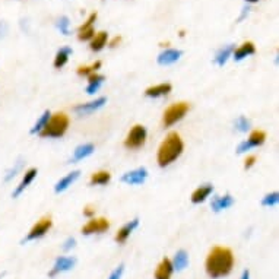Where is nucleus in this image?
Masks as SVG:
<instances>
[{
	"label": "nucleus",
	"mask_w": 279,
	"mask_h": 279,
	"mask_svg": "<svg viewBox=\"0 0 279 279\" xmlns=\"http://www.w3.org/2000/svg\"><path fill=\"white\" fill-rule=\"evenodd\" d=\"M9 33V25L6 21H0V40H3Z\"/></svg>",
	"instance_id": "36"
},
{
	"label": "nucleus",
	"mask_w": 279,
	"mask_h": 279,
	"mask_svg": "<svg viewBox=\"0 0 279 279\" xmlns=\"http://www.w3.org/2000/svg\"><path fill=\"white\" fill-rule=\"evenodd\" d=\"M107 41H108V34L105 31H101L98 34L94 35V38L91 40V50L92 52H101L105 46H107Z\"/></svg>",
	"instance_id": "27"
},
{
	"label": "nucleus",
	"mask_w": 279,
	"mask_h": 279,
	"mask_svg": "<svg viewBox=\"0 0 279 279\" xmlns=\"http://www.w3.org/2000/svg\"><path fill=\"white\" fill-rule=\"evenodd\" d=\"M278 202H279V193L278 192H272L262 199V205L266 208H273L278 205Z\"/></svg>",
	"instance_id": "33"
},
{
	"label": "nucleus",
	"mask_w": 279,
	"mask_h": 279,
	"mask_svg": "<svg viewBox=\"0 0 279 279\" xmlns=\"http://www.w3.org/2000/svg\"><path fill=\"white\" fill-rule=\"evenodd\" d=\"M120 41H122V37H116V38L110 43V47H116Z\"/></svg>",
	"instance_id": "41"
},
{
	"label": "nucleus",
	"mask_w": 279,
	"mask_h": 279,
	"mask_svg": "<svg viewBox=\"0 0 279 279\" xmlns=\"http://www.w3.org/2000/svg\"><path fill=\"white\" fill-rule=\"evenodd\" d=\"M189 111V104L187 103H177L170 105L165 111H164V126L170 127L173 124H175L177 122H180Z\"/></svg>",
	"instance_id": "5"
},
{
	"label": "nucleus",
	"mask_w": 279,
	"mask_h": 279,
	"mask_svg": "<svg viewBox=\"0 0 279 279\" xmlns=\"http://www.w3.org/2000/svg\"><path fill=\"white\" fill-rule=\"evenodd\" d=\"M138 227H139V219H138V218H135V219L129 221L127 224H124V225L119 229V232L116 234L114 240H116L119 244L126 243V240L130 237V234H132V232H133Z\"/></svg>",
	"instance_id": "15"
},
{
	"label": "nucleus",
	"mask_w": 279,
	"mask_h": 279,
	"mask_svg": "<svg viewBox=\"0 0 279 279\" xmlns=\"http://www.w3.org/2000/svg\"><path fill=\"white\" fill-rule=\"evenodd\" d=\"M206 273L212 279L228 276L234 267V254L227 247H213L205 262Z\"/></svg>",
	"instance_id": "1"
},
{
	"label": "nucleus",
	"mask_w": 279,
	"mask_h": 279,
	"mask_svg": "<svg viewBox=\"0 0 279 279\" xmlns=\"http://www.w3.org/2000/svg\"><path fill=\"white\" fill-rule=\"evenodd\" d=\"M97 12L91 14V17L88 18V21L79 28V35L78 38L81 41H88V40H92L94 35H95V30H94V22L97 21Z\"/></svg>",
	"instance_id": "14"
},
{
	"label": "nucleus",
	"mask_w": 279,
	"mask_h": 279,
	"mask_svg": "<svg viewBox=\"0 0 279 279\" xmlns=\"http://www.w3.org/2000/svg\"><path fill=\"white\" fill-rule=\"evenodd\" d=\"M250 14V8L248 6H245V8H243V12H241V17L238 18V21H243L247 15Z\"/></svg>",
	"instance_id": "40"
},
{
	"label": "nucleus",
	"mask_w": 279,
	"mask_h": 279,
	"mask_svg": "<svg viewBox=\"0 0 279 279\" xmlns=\"http://www.w3.org/2000/svg\"><path fill=\"white\" fill-rule=\"evenodd\" d=\"M22 167H24V158H18V161L17 162H14V165L6 171V174H5V177H3V181H11L21 170H22Z\"/></svg>",
	"instance_id": "30"
},
{
	"label": "nucleus",
	"mask_w": 279,
	"mask_h": 279,
	"mask_svg": "<svg viewBox=\"0 0 279 279\" xmlns=\"http://www.w3.org/2000/svg\"><path fill=\"white\" fill-rule=\"evenodd\" d=\"M52 225H53V221H52L50 216H46V218L40 219V221L30 229V232H28L27 237L22 240V243H30V241H34V240H38V238L44 237V235L50 231Z\"/></svg>",
	"instance_id": "6"
},
{
	"label": "nucleus",
	"mask_w": 279,
	"mask_h": 279,
	"mask_svg": "<svg viewBox=\"0 0 279 279\" xmlns=\"http://www.w3.org/2000/svg\"><path fill=\"white\" fill-rule=\"evenodd\" d=\"M2 278H3V273H2V275H0V279H2Z\"/></svg>",
	"instance_id": "44"
},
{
	"label": "nucleus",
	"mask_w": 279,
	"mask_h": 279,
	"mask_svg": "<svg viewBox=\"0 0 279 279\" xmlns=\"http://www.w3.org/2000/svg\"><path fill=\"white\" fill-rule=\"evenodd\" d=\"M244 2H247V3H257L259 0H244Z\"/></svg>",
	"instance_id": "43"
},
{
	"label": "nucleus",
	"mask_w": 279,
	"mask_h": 279,
	"mask_svg": "<svg viewBox=\"0 0 279 279\" xmlns=\"http://www.w3.org/2000/svg\"><path fill=\"white\" fill-rule=\"evenodd\" d=\"M241 279H250V272H248V270H244L243 275H241Z\"/></svg>",
	"instance_id": "42"
},
{
	"label": "nucleus",
	"mask_w": 279,
	"mask_h": 279,
	"mask_svg": "<svg viewBox=\"0 0 279 279\" xmlns=\"http://www.w3.org/2000/svg\"><path fill=\"white\" fill-rule=\"evenodd\" d=\"M234 205V197L231 194H224V196H213L210 202V208L213 212H221Z\"/></svg>",
	"instance_id": "17"
},
{
	"label": "nucleus",
	"mask_w": 279,
	"mask_h": 279,
	"mask_svg": "<svg viewBox=\"0 0 279 279\" xmlns=\"http://www.w3.org/2000/svg\"><path fill=\"white\" fill-rule=\"evenodd\" d=\"M75 244H76V240H75L73 237H69V238L63 243L62 248H63L65 251H69V250H72V248L75 247Z\"/></svg>",
	"instance_id": "37"
},
{
	"label": "nucleus",
	"mask_w": 279,
	"mask_h": 279,
	"mask_svg": "<svg viewBox=\"0 0 279 279\" xmlns=\"http://www.w3.org/2000/svg\"><path fill=\"white\" fill-rule=\"evenodd\" d=\"M146 136H148V132H146V127L142 126V124H136L132 127V130L129 132V135L126 136L124 139V146L127 149H139L145 145L146 142Z\"/></svg>",
	"instance_id": "4"
},
{
	"label": "nucleus",
	"mask_w": 279,
	"mask_h": 279,
	"mask_svg": "<svg viewBox=\"0 0 279 279\" xmlns=\"http://www.w3.org/2000/svg\"><path fill=\"white\" fill-rule=\"evenodd\" d=\"M94 145L92 143H82L79 146H76V149L73 151V157L70 159V162H78V161H82L85 158H88L89 155L94 154Z\"/></svg>",
	"instance_id": "20"
},
{
	"label": "nucleus",
	"mask_w": 279,
	"mask_h": 279,
	"mask_svg": "<svg viewBox=\"0 0 279 279\" xmlns=\"http://www.w3.org/2000/svg\"><path fill=\"white\" fill-rule=\"evenodd\" d=\"M254 53H256L254 44H253L251 41H245V43H243L237 50L232 52V59H234L235 62H241V60H244L245 57L253 56Z\"/></svg>",
	"instance_id": "18"
},
{
	"label": "nucleus",
	"mask_w": 279,
	"mask_h": 279,
	"mask_svg": "<svg viewBox=\"0 0 279 279\" xmlns=\"http://www.w3.org/2000/svg\"><path fill=\"white\" fill-rule=\"evenodd\" d=\"M107 104V98L105 97H100L94 101L85 103V104H79L73 108V111L79 116H87V114H92L95 111H98L100 108H103Z\"/></svg>",
	"instance_id": "10"
},
{
	"label": "nucleus",
	"mask_w": 279,
	"mask_h": 279,
	"mask_svg": "<svg viewBox=\"0 0 279 279\" xmlns=\"http://www.w3.org/2000/svg\"><path fill=\"white\" fill-rule=\"evenodd\" d=\"M111 180V174L108 171H97L91 175L89 184L91 186H104Z\"/></svg>",
	"instance_id": "28"
},
{
	"label": "nucleus",
	"mask_w": 279,
	"mask_h": 279,
	"mask_svg": "<svg viewBox=\"0 0 279 279\" xmlns=\"http://www.w3.org/2000/svg\"><path fill=\"white\" fill-rule=\"evenodd\" d=\"M234 50H235V49H234V44H228V46L221 47V49L216 52L215 57H213V63L218 65L219 68H222V66L228 62V59L231 57V54H232Z\"/></svg>",
	"instance_id": "23"
},
{
	"label": "nucleus",
	"mask_w": 279,
	"mask_h": 279,
	"mask_svg": "<svg viewBox=\"0 0 279 279\" xmlns=\"http://www.w3.org/2000/svg\"><path fill=\"white\" fill-rule=\"evenodd\" d=\"M69 127V117L65 113L52 114L46 127L40 132L41 138H62Z\"/></svg>",
	"instance_id": "3"
},
{
	"label": "nucleus",
	"mask_w": 279,
	"mask_h": 279,
	"mask_svg": "<svg viewBox=\"0 0 279 279\" xmlns=\"http://www.w3.org/2000/svg\"><path fill=\"white\" fill-rule=\"evenodd\" d=\"M171 264H173V269L177 270V272L184 270V269L187 267V264H189V254H187L184 250H178V251L175 253V256H174Z\"/></svg>",
	"instance_id": "25"
},
{
	"label": "nucleus",
	"mask_w": 279,
	"mask_h": 279,
	"mask_svg": "<svg viewBox=\"0 0 279 279\" xmlns=\"http://www.w3.org/2000/svg\"><path fill=\"white\" fill-rule=\"evenodd\" d=\"M184 145L177 132H171L167 135L165 140L161 143L157 155V161L159 167H168L171 162H174L181 154H183Z\"/></svg>",
	"instance_id": "2"
},
{
	"label": "nucleus",
	"mask_w": 279,
	"mask_h": 279,
	"mask_svg": "<svg viewBox=\"0 0 279 279\" xmlns=\"http://www.w3.org/2000/svg\"><path fill=\"white\" fill-rule=\"evenodd\" d=\"M104 81H105V76H104V75H98V73H92V75H89V76H88L87 94H89V95L95 94V92L101 88V85L104 84Z\"/></svg>",
	"instance_id": "24"
},
{
	"label": "nucleus",
	"mask_w": 279,
	"mask_h": 279,
	"mask_svg": "<svg viewBox=\"0 0 279 279\" xmlns=\"http://www.w3.org/2000/svg\"><path fill=\"white\" fill-rule=\"evenodd\" d=\"M56 27H57V30H59L63 35H69V34H70V30H69V27H70V21H69L68 17H62V18H59L57 22H56Z\"/></svg>",
	"instance_id": "34"
},
{
	"label": "nucleus",
	"mask_w": 279,
	"mask_h": 279,
	"mask_svg": "<svg viewBox=\"0 0 279 279\" xmlns=\"http://www.w3.org/2000/svg\"><path fill=\"white\" fill-rule=\"evenodd\" d=\"M72 53H73L72 47H68V46L62 47V49L57 52L56 57H54V68H56V69H62V68L68 63L69 56H70Z\"/></svg>",
	"instance_id": "26"
},
{
	"label": "nucleus",
	"mask_w": 279,
	"mask_h": 279,
	"mask_svg": "<svg viewBox=\"0 0 279 279\" xmlns=\"http://www.w3.org/2000/svg\"><path fill=\"white\" fill-rule=\"evenodd\" d=\"M148 178V170L145 167H139L122 175V183L129 186H139L143 184Z\"/></svg>",
	"instance_id": "8"
},
{
	"label": "nucleus",
	"mask_w": 279,
	"mask_h": 279,
	"mask_svg": "<svg viewBox=\"0 0 279 279\" xmlns=\"http://www.w3.org/2000/svg\"><path fill=\"white\" fill-rule=\"evenodd\" d=\"M110 228V222L105 218H92L87 225L82 227L84 235H92V234H103Z\"/></svg>",
	"instance_id": "9"
},
{
	"label": "nucleus",
	"mask_w": 279,
	"mask_h": 279,
	"mask_svg": "<svg viewBox=\"0 0 279 279\" xmlns=\"http://www.w3.org/2000/svg\"><path fill=\"white\" fill-rule=\"evenodd\" d=\"M75 264H76V259H75V257L60 256V257H57V259H56L54 266H53V269L50 270L49 276H50V278H53V276H56L57 273L68 272V270L73 269V267H75Z\"/></svg>",
	"instance_id": "11"
},
{
	"label": "nucleus",
	"mask_w": 279,
	"mask_h": 279,
	"mask_svg": "<svg viewBox=\"0 0 279 279\" xmlns=\"http://www.w3.org/2000/svg\"><path fill=\"white\" fill-rule=\"evenodd\" d=\"M234 127H235V130H238V132H241V133H245V132L250 130L251 123H250V120H248L247 117L240 116V117L234 122Z\"/></svg>",
	"instance_id": "31"
},
{
	"label": "nucleus",
	"mask_w": 279,
	"mask_h": 279,
	"mask_svg": "<svg viewBox=\"0 0 279 279\" xmlns=\"http://www.w3.org/2000/svg\"><path fill=\"white\" fill-rule=\"evenodd\" d=\"M254 162H256V157H254V155H250V157H247V159H245V164H244V168H245V170L251 168V167L254 165Z\"/></svg>",
	"instance_id": "38"
},
{
	"label": "nucleus",
	"mask_w": 279,
	"mask_h": 279,
	"mask_svg": "<svg viewBox=\"0 0 279 279\" xmlns=\"http://www.w3.org/2000/svg\"><path fill=\"white\" fill-rule=\"evenodd\" d=\"M173 272H174V269H173L171 260L165 257V259H162V262L158 264V267L155 270V279H171Z\"/></svg>",
	"instance_id": "22"
},
{
	"label": "nucleus",
	"mask_w": 279,
	"mask_h": 279,
	"mask_svg": "<svg viewBox=\"0 0 279 279\" xmlns=\"http://www.w3.org/2000/svg\"><path fill=\"white\" fill-rule=\"evenodd\" d=\"M79 175H81V171H79V170H75V171L69 173L68 175H65L63 178H60V180L56 183L54 192H56V193H63V192H66V190L79 178Z\"/></svg>",
	"instance_id": "16"
},
{
	"label": "nucleus",
	"mask_w": 279,
	"mask_h": 279,
	"mask_svg": "<svg viewBox=\"0 0 279 279\" xmlns=\"http://www.w3.org/2000/svg\"><path fill=\"white\" fill-rule=\"evenodd\" d=\"M173 87L171 84H158L155 87H149L145 91V95L149 98H159V97H165L171 92Z\"/></svg>",
	"instance_id": "19"
},
{
	"label": "nucleus",
	"mask_w": 279,
	"mask_h": 279,
	"mask_svg": "<svg viewBox=\"0 0 279 279\" xmlns=\"http://www.w3.org/2000/svg\"><path fill=\"white\" fill-rule=\"evenodd\" d=\"M181 56H183V52H181V50L167 49V50H164L162 53H159V56L157 57V62H158V65H161V66H170V65H174L175 62H178Z\"/></svg>",
	"instance_id": "12"
},
{
	"label": "nucleus",
	"mask_w": 279,
	"mask_h": 279,
	"mask_svg": "<svg viewBox=\"0 0 279 279\" xmlns=\"http://www.w3.org/2000/svg\"><path fill=\"white\" fill-rule=\"evenodd\" d=\"M264 140H266V133L262 132V130H254V132L250 133L247 140H244V142H241L238 145L237 154H244V152L250 151L253 148H259V146H262L264 143Z\"/></svg>",
	"instance_id": "7"
},
{
	"label": "nucleus",
	"mask_w": 279,
	"mask_h": 279,
	"mask_svg": "<svg viewBox=\"0 0 279 279\" xmlns=\"http://www.w3.org/2000/svg\"><path fill=\"white\" fill-rule=\"evenodd\" d=\"M37 174H38V170L37 168H30L28 171H25V174H24V177H22V180H21V183L17 186V189L14 190V193H12V197L14 199H17V197H19L24 192H25V189L35 180V177H37Z\"/></svg>",
	"instance_id": "13"
},
{
	"label": "nucleus",
	"mask_w": 279,
	"mask_h": 279,
	"mask_svg": "<svg viewBox=\"0 0 279 279\" xmlns=\"http://www.w3.org/2000/svg\"><path fill=\"white\" fill-rule=\"evenodd\" d=\"M101 68V62L98 60V62H95L92 66H81L79 69H78V75L79 76H89V75H92V73H97V70Z\"/></svg>",
	"instance_id": "32"
},
{
	"label": "nucleus",
	"mask_w": 279,
	"mask_h": 279,
	"mask_svg": "<svg viewBox=\"0 0 279 279\" xmlns=\"http://www.w3.org/2000/svg\"><path fill=\"white\" fill-rule=\"evenodd\" d=\"M94 213H95V209H92V208H85V209H84V215L88 216V218L94 216Z\"/></svg>",
	"instance_id": "39"
},
{
	"label": "nucleus",
	"mask_w": 279,
	"mask_h": 279,
	"mask_svg": "<svg viewBox=\"0 0 279 279\" xmlns=\"http://www.w3.org/2000/svg\"><path fill=\"white\" fill-rule=\"evenodd\" d=\"M50 117H52V113H50L49 110H46V111L43 113V116L37 120V123L33 126V129L30 130V133H31V135H40V132H41V130L46 127V124L49 123Z\"/></svg>",
	"instance_id": "29"
},
{
	"label": "nucleus",
	"mask_w": 279,
	"mask_h": 279,
	"mask_svg": "<svg viewBox=\"0 0 279 279\" xmlns=\"http://www.w3.org/2000/svg\"><path fill=\"white\" fill-rule=\"evenodd\" d=\"M212 192H213V186H212V184H203V186L197 187V189L193 192V194H192V202H193L194 205L202 203V202H205V200L212 194Z\"/></svg>",
	"instance_id": "21"
},
{
	"label": "nucleus",
	"mask_w": 279,
	"mask_h": 279,
	"mask_svg": "<svg viewBox=\"0 0 279 279\" xmlns=\"http://www.w3.org/2000/svg\"><path fill=\"white\" fill-rule=\"evenodd\" d=\"M123 272H124V264H120V266H117V267L111 272V275H110L108 279H122Z\"/></svg>",
	"instance_id": "35"
}]
</instances>
